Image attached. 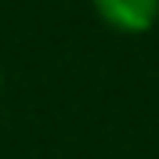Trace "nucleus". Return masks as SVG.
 I'll list each match as a JSON object with an SVG mask.
<instances>
[{
	"instance_id": "nucleus-1",
	"label": "nucleus",
	"mask_w": 159,
	"mask_h": 159,
	"mask_svg": "<svg viewBox=\"0 0 159 159\" xmlns=\"http://www.w3.org/2000/svg\"><path fill=\"white\" fill-rule=\"evenodd\" d=\"M90 4L119 33H145L159 22V0H90Z\"/></svg>"
},
{
	"instance_id": "nucleus-2",
	"label": "nucleus",
	"mask_w": 159,
	"mask_h": 159,
	"mask_svg": "<svg viewBox=\"0 0 159 159\" xmlns=\"http://www.w3.org/2000/svg\"><path fill=\"white\" fill-rule=\"evenodd\" d=\"M0 83H4V76H0Z\"/></svg>"
}]
</instances>
